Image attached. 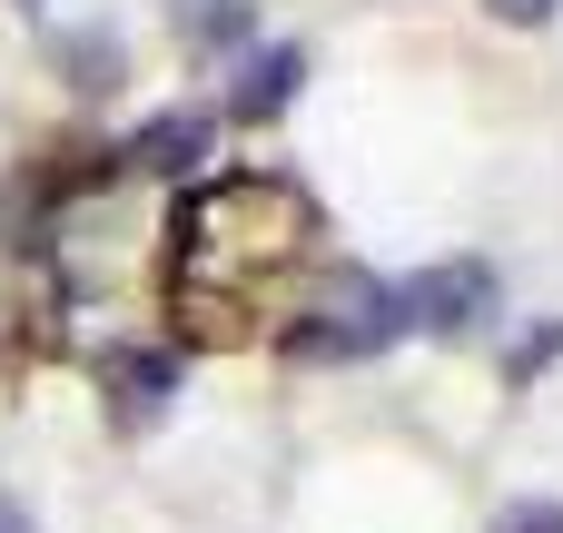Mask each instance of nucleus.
Instances as JSON below:
<instances>
[{
	"mask_svg": "<svg viewBox=\"0 0 563 533\" xmlns=\"http://www.w3.org/2000/svg\"><path fill=\"white\" fill-rule=\"evenodd\" d=\"M396 336H406L396 287H386V277H366V267H346V277L327 287L317 326H297L287 346H297V356H376V346H396Z\"/></svg>",
	"mask_w": 563,
	"mask_h": 533,
	"instance_id": "f257e3e1",
	"label": "nucleus"
},
{
	"mask_svg": "<svg viewBox=\"0 0 563 533\" xmlns=\"http://www.w3.org/2000/svg\"><path fill=\"white\" fill-rule=\"evenodd\" d=\"M495 267L485 257H445V267H426V277H406L396 287V307H406V326H426V336H475L485 317H495Z\"/></svg>",
	"mask_w": 563,
	"mask_h": 533,
	"instance_id": "f03ea898",
	"label": "nucleus"
},
{
	"mask_svg": "<svg viewBox=\"0 0 563 533\" xmlns=\"http://www.w3.org/2000/svg\"><path fill=\"white\" fill-rule=\"evenodd\" d=\"M297 79H307V49H297V40H277V49H257V59L238 69L228 109H238V119H277V109L297 99Z\"/></svg>",
	"mask_w": 563,
	"mask_h": 533,
	"instance_id": "7ed1b4c3",
	"label": "nucleus"
},
{
	"mask_svg": "<svg viewBox=\"0 0 563 533\" xmlns=\"http://www.w3.org/2000/svg\"><path fill=\"white\" fill-rule=\"evenodd\" d=\"M129 158L158 168V178H188V168L208 158V119H198V109H168V119H148V129L129 138Z\"/></svg>",
	"mask_w": 563,
	"mask_h": 533,
	"instance_id": "20e7f679",
	"label": "nucleus"
},
{
	"mask_svg": "<svg viewBox=\"0 0 563 533\" xmlns=\"http://www.w3.org/2000/svg\"><path fill=\"white\" fill-rule=\"evenodd\" d=\"M99 386H119V415H129V425H148V415L168 406V386H178V356H109V366H99Z\"/></svg>",
	"mask_w": 563,
	"mask_h": 533,
	"instance_id": "39448f33",
	"label": "nucleus"
},
{
	"mask_svg": "<svg viewBox=\"0 0 563 533\" xmlns=\"http://www.w3.org/2000/svg\"><path fill=\"white\" fill-rule=\"evenodd\" d=\"M59 69H69V89H109L119 79V40L109 30H79V40H59Z\"/></svg>",
	"mask_w": 563,
	"mask_h": 533,
	"instance_id": "423d86ee",
	"label": "nucleus"
},
{
	"mask_svg": "<svg viewBox=\"0 0 563 533\" xmlns=\"http://www.w3.org/2000/svg\"><path fill=\"white\" fill-rule=\"evenodd\" d=\"M178 30L188 40H238L247 30V0H178Z\"/></svg>",
	"mask_w": 563,
	"mask_h": 533,
	"instance_id": "0eeeda50",
	"label": "nucleus"
},
{
	"mask_svg": "<svg viewBox=\"0 0 563 533\" xmlns=\"http://www.w3.org/2000/svg\"><path fill=\"white\" fill-rule=\"evenodd\" d=\"M495 533H563V504H554V495H525V504L495 514Z\"/></svg>",
	"mask_w": 563,
	"mask_h": 533,
	"instance_id": "6e6552de",
	"label": "nucleus"
},
{
	"mask_svg": "<svg viewBox=\"0 0 563 533\" xmlns=\"http://www.w3.org/2000/svg\"><path fill=\"white\" fill-rule=\"evenodd\" d=\"M554 356H563V326H544V336H525V346L505 356V376H515V386H534V376H544Z\"/></svg>",
	"mask_w": 563,
	"mask_h": 533,
	"instance_id": "1a4fd4ad",
	"label": "nucleus"
},
{
	"mask_svg": "<svg viewBox=\"0 0 563 533\" xmlns=\"http://www.w3.org/2000/svg\"><path fill=\"white\" fill-rule=\"evenodd\" d=\"M495 20H515V30H534V20H554V0H485Z\"/></svg>",
	"mask_w": 563,
	"mask_h": 533,
	"instance_id": "9d476101",
	"label": "nucleus"
},
{
	"mask_svg": "<svg viewBox=\"0 0 563 533\" xmlns=\"http://www.w3.org/2000/svg\"><path fill=\"white\" fill-rule=\"evenodd\" d=\"M0 533H40V524H30V504H10V495H0Z\"/></svg>",
	"mask_w": 563,
	"mask_h": 533,
	"instance_id": "9b49d317",
	"label": "nucleus"
},
{
	"mask_svg": "<svg viewBox=\"0 0 563 533\" xmlns=\"http://www.w3.org/2000/svg\"><path fill=\"white\" fill-rule=\"evenodd\" d=\"M20 10H30V0H20Z\"/></svg>",
	"mask_w": 563,
	"mask_h": 533,
	"instance_id": "f8f14e48",
	"label": "nucleus"
}]
</instances>
